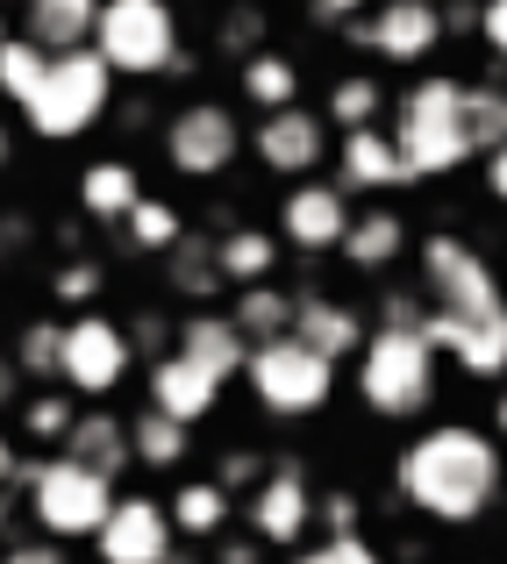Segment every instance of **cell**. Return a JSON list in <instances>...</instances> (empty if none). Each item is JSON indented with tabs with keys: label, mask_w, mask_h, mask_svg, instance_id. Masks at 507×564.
I'll return each mask as SVG.
<instances>
[{
	"label": "cell",
	"mask_w": 507,
	"mask_h": 564,
	"mask_svg": "<svg viewBox=\"0 0 507 564\" xmlns=\"http://www.w3.org/2000/svg\"><path fill=\"white\" fill-rule=\"evenodd\" d=\"M393 494L408 514L436 529H472L500 508L507 494V457L494 443V429L479 422H429L422 436L400 443L393 457Z\"/></svg>",
	"instance_id": "obj_1"
},
{
	"label": "cell",
	"mask_w": 507,
	"mask_h": 564,
	"mask_svg": "<svg viewBox=\"0 0 507 564\" xmlns=\"http://www.w3.org/2000/svg\"><path fill=\"white\" fill-rule=\"evenodd\" d=\"M393 151H400V165H408L414 186L465 172L472 158H479L472 151V129H465V79L422 72V79L393 100Z\"/></svg>",
	"instance_id": "obj_2"
},
{
	"label": "cell",
	"mask_w": 507,
	"mask_h": 564,
	"mask_svg": "<svg viewBox=\"0 0 507 564\" xmlns=\"http://www.w3.org/2000/svg\"><path fill=\"white\" fill-rule=\"evenodd\" d=\"M357 400L379 422H422L436 408V344L422 329H379L371 322L357 350Z\"/></svg>",
	"instance_id": "obj_3"
},
{
	"label": "cell",
	"mask_w": 507,
	"mask_h": 564,
	"mask_svg": "<svg viewBox=\"0 0 507 564\" xmlns=\"http://www.w3.org/2000/svg\"><path fill=\"white\" fill-rule=\"evenodd\" d=\"M108 108H115L108 57L100 51H65V57H51V72H43L36 100L22 108V122H29V137H43V143H72V137H86V129L108 122Z\"/></svg>",
	"instance_id": "obj_4"
},
{
	"label": "cell",
	"mask_w": 507,
	"mask_h": 564,
	"mask_svg": "<svg viewBox=\"0 0 507 564\" xmlns=\"http://www.w3.org/2000/svg\"><path fill=\"white\" fill-rule=\"evenodd\" d=\"M94 51L108 57L115 79H165L186 72V36H179V8L172 0H100V29Z\"/></svg>",
	"instance_id": "obj_5"
},
{
	"label": "cell",
	"mask_w": 507,
	"mask_h": 564,
	"mask_svg": "<svg viewBox=\"0 0 507 564\" xmlns=\"http://www.w3.org/2000/svg\"><path fill=\"white\" fill-rule=\"evenodd\" d=\"M29 514H36L43 543H94L100 529H108L115 500H122V486H108L100 471L72 465V457H36V471H29Z\"/></svg>",
	"instance_id": "obj_6"
},
{
	"label": "cell",
	"mask_w": 507,
	"mask_h": 564,
	"mask_svg": "<svg viewBox=\"0 0 507 564\" xmlns=\"http://www.w3.org/2000/svg\"><path fill=\"white\" fill-rule=\"evenodd\" d=\"M244 386H250V400H258L265 414H279V422H308V414H322L336 400V365L315 358L301 336H272V344L250 350Z\"/></svg>",
	"instance_id": "obj_7"
},
{
	"label": "cell",
	"mask_w": 507,
	"mask_h": 564,
	"mask_svg": "<svg viewBox=\"0 0 507 564\" xmlns=\"http://www.w3.org/2000/svg\"><path fill=\"white\" fill-rule=\"evenodd\" d=\"M250 151V129L229 100H186V108L165 122V165L179 172L186 186H215L244 165Z\"/></svg>",
	"instance_id": "obj_8"
},
{
	"label": "cell",
	"mask_w": 507,
	"mask_h": 564,
	"mask_svg": "<svg viewBox=\"0 0 507 564\" xmlns=\"http://www.w3.org/2000/svg\"><path fill=\"white\" fill-rule=\"evenodd\" d=\"M422 301L429 315H500L507 286L472 236H422Z\"/></svg>",
	"instance_id": "obj_9"
},
{
	"label": "cell",
	"mask_w": 507,
	"mask_h": 564,
	"mask_svg": "<svg viewBox=\"0 0 507 564\" xmlns=\"http://www.w3.org/2000/svg\"><path fill=\"white\" fill-rule=\"evenodd\" d=\"M315 500H322V486L308 479L301 457H272V465H265V486L236 508V522H244V536L258 543V551H308Z\"/></svg>",
	"instance_id": "obj_10"
},
{
	"label": "cell",
	"mask_w": 507,
	"mask_h": 564,
	"mask_svg": "<svg viewBox=\"0 0 507 564\" xmlns=\"http://www.w3.org/2000/svg\"><path fill=\"white\" fill-rule=\"evenodd\" d=\"M250 158H258L265 180L308 186V180H322V165H336V129L322 122L315 108L258 115V129H250Z\"/></svg>",
	"instance_id": "obj_11"
},
{
	"label": "cell",
	"mask_w": 507,
	"mask_h": 564,
	"mask_svg": "<svg viewBox=\"0 0 507 564\" xmlns=\"http://www.w3.org/2000/svg\"><path fill=\"white\" fill-rule=\"evenodd\" d=\"M343 36L379 65H429L451 29H443V0H371V14H357Z\"/></svg>",
	"instance_id": "obj_12"
},
{
	"label": "cell",
	"mask_w": 507,
	"mask_h": 564,
	"mask_svg": "<svg viewBox=\"0 0 507 564\" xmlns=\"http://www.w3.org/2000/svg\"><path fill=\"white\" fill-rule=\"evenodd\" d=\"M137 350H129V329L108 315H72L65 322V358H57V386L72 400H108L115 386L129 379Z\"/></svg>",
	"instance_id": "obj_13"
},
{
	"label": "cell",
	"mask_w": 507,
	"mask_h": 564,
	"mask_svg": "<svg viewBox=\"0 0 507 564\" xmlns=\"http://www.w3.org/2000/svg\"><path fill=\"white\" fill-rule=\"evenodd\" d=\"M350 221H357L350 193L336 180H308V186H287V200H279V243L301 250V258H336Z\"/></svg>",
	"instance_id": "obj_14"
},
{
	"label": "cell",
	"mask_w": 507,
	"mask_h": 564,
	"mask_svg": "<svg viewBox=\"0 0 507 564\" xmlns=\"http://www.w3.org/2000/svg\"><path fill=\"white\" fill-rule=\"evenodd\" d=\"M94 551H100V564H172L179 557V529H172L165 500L122 494L115 514H108V529L94 536Z\"/></svg>",
	"instance_id": "obj_15"
},
{
	"label": "cell",
	"mask_w": 507,
	"mask_h": 564,
	"mask_svg": "<svg viewBox=\"0 0 507 564\" xmlns=\"http://www.w3.org/2000/svg\"><path fill=\"white\" fill-rule=\"evenodd\" d=\"M422 336L465 379H507V307L500 315H422Z\"/></svg>",
	"instance_id": "obj_16"
},
{
	"label": "cell",
	"mask_w": 507,
	"mask_h": 564,
	"mask_svg": "<svg viewBox=\"0 0 507 564\" xmlns=\"http://www.w3.org/2000/svg\"><path fill=\"white\" fill-rule=\"evenodd\" d=\"M293 336H301L315 358H330V365H357V350H365V336H371V322H365V307H350L343 293H293Z\"/></svg>",
	"instance_id": "obj_17"
},
{
	"label": "cell",
	"mask_w": 507,
	"mask_h": 564,
	"mask_svg": "<svg viewBox=\"0 0 507 564\" xmlns=\"http://www.w3.org/2000/svg\"><path fill=\"white\" fill-rule=\"evenodd\" d=\"M172 350L193 365V372H207L215 386L244 379V365H250V344H244V329L229 322V307H186V315H179Z\"/></svg>",
	"instance_id": "obj_18"
},
{
	"label": "cell",
	"mask_w": 507,
	"mask_h": 564,
	"mask_svg": "<svg viewBox=\"0 0 507 564\" xmlns=\"http://www.w3.org/2000/svg\"><path fill=\"white\" fill-rule=\"evenodd\" d=\"M336 186L343 193H400V186H414L408 180V165H400V151H393V129H357V137H336Z\"/></svg>",
	"instance_id": "obj_19"
},
{
	"label": "cell",
	"mask_w": 507,
	"mask_h": 564,
	"mask_svg": "<svg viewBox=\"0 0 507 564\" xmlns=\"http://www.w3.org/2000/svg\"><path fill=\"white\" fill-rule=\"evenodd\" d=\"M143 393H151L158 414H172L179 429H201L207 414L222 408V386L207 372H193L179 350H165V358H151V372H143Z\"/></svg>",
	"instance_id": "obj_20"
},
{
	"label": "cell",
	"mask_w": 507,
	"mask_h": 564,
	"mask_svg": "<svg viewBox=\"0 0 507 564\" xmlns=\"http://www.w3.org/2000/svg\"><path fill=\"white\" fill-rule=\"evenodd\" d=\"M57 457H72V465L100 471L108 486H122L129 471H137L129 422H122V414H108V408H79V422H72V436H65V451H57Z\"/></svg>",
	"instance_id": "obj_21"
},
{
	"label": "cell",
	"mask_w": 507,
	"mask_h": 564,
	"mask_svg": "<svg viewBox=\"0 0 507 564\" xmlns=\"http://www.w3.org/2000/svg\"><path fill=\"white\" fill-rule=\"evenodd\" d=\"M94 29H100V0H22V29L14 36L65 57V51H94Z\"/></svg>",
	"instance_id": "obj_22"
},
{
	"label": "cell",
	"mask_w": 507,
	"mask_h": 564,
	"mask_svg": "<svg viewBox=\"0 0 507 564\" xmlns=\"http://www.w3.org/2000/svg\"><path fill=\"white\" fill-rule=\"evenodd\" d=\"M279 258H287L279 229H258V221H236L229 236H215V272H222V286H229V293L272 286V279H279Z\"/></svg>",
	"instance_id": "obj_23"
},
{
	"label": "cell",
	"mask_w": 507,
	"mask_h": 564,
	"mask_svg": "<svg viewBox=\"0 0 507 564\" xmlns=\"http://www.w3.org/2000/svg\"><path fill=\"white\" fill-rule=\"evenodd\" d=\"M165 514H172L179 543H207V551H215V543L229 536V522H236V500L222 494L215 479H179L172 500H165Z\"/></svg>",
	"instance_id": "obj_24"
},
{
	"label": "cell",
	"mask_w": 507,
	"mask_h": 564,
	"mask_svg": "<svg viewBox=\"0 0 507 564\" xmlns=\"http://www.w3.org/2000/svg\"><path fill=\"white\" fill-rule=\"evenodd\" d=\"M386 115H393V94H386L379 72H343V79H330V94H322V122H330L336 137L379 129Z\"/></svg>",
	"instance_id": "obj_25"
},
{
	"label": "cell",
	"mask_w": 507,
	"mask_h": 564,
	"mask_svg": "<svg viewBox=\"0 0 507 564\" xmlns=\"http://www.w3.org/2000/svg\"><path fill=\"white\" fill-rule=\"evenodd\" d=\"M236 94H244L258 115H287V108H301V57H293V51H272V43H265L258 57H244V65H236Z\"/></svg>",
	"instance_id": "obj_26"
},
{
	"label": "cell",
	"mask_w": 507,
	"mask_h": 564,
	"mask_svg": "<svg viewBox=\"0 0 507 564\" xmlns=\"http://www.w3.org/2000/svg\"><path fill=\"white\" fill-rule=\"evenodd\" d=\"M336 258L350 264V272H393V264L408 258V221H400L393 207H365V215L350 221Z\"/></svg>",
	"instance_id": "obj_27"
},
{
	"label": "cell",
	"mask_w": 507,
	"mask_h": 564,
	"mask_svg": "<svg viewBox=\"0 0 507 564\" xmlns=\"http://www.w3.org/2000/svg\"><path fill=\"white\" fill-rule=\"evenodd\" d=\"M143 200V172L129 165V158H94V165L79 172V207L86 221H129Z\"/></svg>",
	"instance_id": "obj_28"
},
{
	"label": "cell",
	"mask_w": 507,
	"mask_h": 564,
	"mask_svg": "<svg viewBox=\"0 0 507 564\" xmlns=\"http://www.w3.org/2000/svg\"><path fill=\"white\" fill-rule=\"evenodd\" d=\"M229 322L244 329V344L258 350V344H272V336H293V286H244V293H229Z\"/></svg>",
	"instance_id": "obj_29"
},
{
	"label": "cell",
	"mask_w": 507,
	"mask_h": 564,
	"mask_svg": "<svg viewBox=\"0 0 507 564\" xmlns=\"http://www.w3.org/2000/svg\"><path fill=\"white\" fill-rule=\"evenodd\" d=\"M129 451H137L143 471H179L193 457V429H179L172 414H158V408H137L129 414Z\"/></svg>",
	"instance_id": "obj_30"
},
{
	"label": "cell",
	"mask_w": 507,
	"mask_h": 564,
	"mask_svg": "<svg viewBox=\"0 0 507 564\" xmlns=\"http://www.w3.org/2000/svg\"><path fill=\"white\" fill-rule=\"evenodd\" d=\"M165 279H172V293L186 307H207L215 293H229V286H222V272H215V236H193L186 229V243L165 258Z\"/></svg>",
	"instance_id": "obj_31"
},
{
	"label": "cell",
	"mask_w": 507,
	"mask_h": 564,
	"mask_svg": "<svg viewBox=\"0 0 507 564\" xmlns=\"http://www.w3.org/2000/svg\"><path fill=\"white\" fill-rule=\"evenodd\" d=\"M122 229H129V243H137L143 258H172V250L186 243V215H179L172 200H151V193L137 200V215H129Z\"/></svg>",
	"instance_id": "obj_32"
},
{
	"label": "cell",
	"mask_w": 507,
	"mask_h": 564,
	"mask_svg": "<svg viewBox=\"0 0 507 564\" xmlns=\"http://www.w3.org/2000/svg\"><path fill=\"white\" fill-rule=\"evenodd\" d=\"M72 422H79V400H72L65 386H43V393L22 400V436L29 443H57V451H65Z\"/></svg>",
	"instance_id": "obj_33"
},
{
	"label": "cell",
	"mask_w": 507,
	"mask_h": 564,
	"mask_svg": "<svg viewBox=\"0 0 507 564\" xmlns=\"http://www.w3.org/2000/svg\"><path fill=\"white\" fill-rule=\"evenodd\" d=\"M43 72H51V51H36L29 36H8L0 43V100H14V108H29L43 86Z\"/></svg>",
	"instance_id": "obj_34"
},
{
	"label": "cell",
	"mask_w": 507,
	"mask_h": 564,
	"mask_svg": "<svg viewBox=\"0 0 507 564\" xmlns=\"http://www.w3.org/2000/svg\"><path fill=\"white\" fill-rule=\"evenodd\" d=\"M465 129H472V151L494 158L507 143V86H465Z\"/></svg>",
	"instance_id": "obj_35"
},
{
	"label": "cell",
	"mask_w": 507,
	"mask_h": 564,
	"mask_svg": "<svg viewBox=\"0 0 507 564\" xmlns=\"http://www.w3.org/2000/svg\"><path fill=\"white\" fill-rule=\"evenodd\" d=\"M265 29H272V22H265L258 0H229V8H222V22H215V51L244 65V57L265 51Z\"/></svg>",
	"instance_id": "obj_36"
},
{
	"label": "cell",
	"mask_w": 507,
	"mask_h": 564,
	"mask_svg": "<svg viewBox=\"0 0 507 564\" xmlns=\"http://www.w3.org/2000/svg\"><path fill=\"white\" fill-rule=\"evenodd\" d=\"M57 358H65V322H29L14 336V372L22 379H57Z\"/></svg>",
	"instance_id": "obj_37"
},
{
	"label": "cell",
	"mask_w": 507,
	"mask_h": 564,
	"mask_svg": "<svg viewBox=\"0 0 507 564\" xmlns=\"http://www.w3.org/2000/svg\"><path fill=\"white\" fill-rule=\"evenodd\" d=\"M100 293H108V264H94V258H65V264H57V279H51V301H57V307H72V315H94Z\"/></svg>",
	"instance_id": "obj_38"
},
{
	"label": "cell",
	"mask_w": 507,
	"mask_h": 564,
	"mask_svg": "<svg viewBox=\"0 0 507 564\" xmlns=\"http://www.w3.org/2000/svg\"><path fill=\"white\" fill-rule=\"evenodd\" d=\"M287 564H386V551L371 536H322L308 551H293Z\"/></svg>",
	"instance_id": "obj_39"
},
{
	"label": "cell",
	"mask_w": 507,
	"mask_h": 564,
	"mask_svg": "<svg viewBox=\"0 0 507 564\" xmlns=\"http://www.w3.org/2000/svg\"><path fill=\"white\" fill-rule=\"evenodd\" d=\"M258 465H265L258 451H222L207 479H215V486H222V494H229V500H236V494L250 500V494H258V486H265V471H258Z\"/></svg>",
	"instance_id": "obj_40"
},
{
	"label": "cell",
	"mask_w": 507,
	"mask_h": 564,
	"mask_svg": "<svg viewBox=\"0 0 507 564\" xmlns=\"http://www.w3.org/2000/svg\"><path fill=\"white\" fill-rule=\"evenodd\" d=\"M357 522H365V500H357V494H343V486L315 500V529H322V536H365Z\"/></svg>",
	"instance_id": "obj_41"
},
{
	"label": "cell",
	"mask_w": 507,
	"mask_h": 564,
	"mask_svg": "<svg viewBox=\"0 0 507 564\" xmlns=\"http://www.w3.org/2000/svg\"><path fill=\"white\" fill-rule=\"evenodd\" d=\"M172 336H179V322H165V315H137L129 322V350H158V358H165Z\"/></svg>",
	"instance_id": "obj_42"
},
{
	"label": "cell",
	"mask_w": 507,
	"mask_h": 564,
	"mask_svg": "<svg viewBox=\"0 0 507 564\" xmlns=\"http://www.w3.org/2000/svg\"><path fill=\"white\" fill-rule=\"evenodd\" d=\"M357 14H371V0H308V22L322 29H350Z\"/></svg>",
	"instance_id": "obj_43"
},
{
	"label": "cell",
	"mask_w": 507,
	"mask_h": 564,
	"mask_svg": "<svg viewBox=\"0 0 507 564\" xmlns=\"http://www.w3.org/2000/svg\"><path fill=\"white\" fill-rule=\"evenodd\" d=\"M29 471H36V457H22V451H14V436H0V494H22Z\"/></svg>",
	"instance_id": "obj_44"
},
{
	"label": "cell",
	"mask_w": 507,
	"mask_h": 564,
	"mask_svg": "<svg viewBox=\"0 0 507 564\" xmlns=\"http://www.w3.org/2000/svg\"><path fill=\"white\" fill-rule=\"evenodd\" d=\"M479 43L494 57H507V0H486V8H479Z\"/></svg>",
	"instance_id": "obj_45"
},
{
	"label": "cell",
	"mask_w": 507,
	"mask_h": 564,
	"mask_svg": "<svg viewBox=\"0 0 507 564\" xmlns=\"http://www.w3.org/2000/svg\"><path fill=\"white\" fill-rule=\"evenodd\" d=\"M0 564H65V551H57V543H29V536H14L8 551H0Z\"/></svg>",
	"instance_id": "obj_46"
},
{
	"label": "cell",
	"mask_w": 507,
	"mask_h": 564,
	"mask_svg": "<svg viewBox=\"0 0 507 564\" xmlns=\"http://www.w3.org/2000/svg\"><path fill=\"white\" fill-rule=\"evenodd\" d=\"M215 564H258V543H250V536H222L215 543Z\"/></svg>",
	"instance_id": "obj_47"
},
{
	"label": "cell",
	"mask_w": 507,
	"mask_h": 564,
	"mask_svg": "<svg viewBox=\"0 0 507 564\" xmlns=\"http://www.w3.org/2000/svg\"><path fill=\"white\" fill-rule=\"evenodd\" d=\"M22 243H29V221H22V215H0V264H8Z\"/></svg>",
	"instance_id": "obj_48"
},
{
	"label": "cell",
	"mask_w": 507,
	"mask_h": 564,
	"mask_svg": "<svg viewBox=\"0 0 507 564\" xmlns=\"http://www.w3.org/2000/svg\"><path fill=\"white\" fill-rule=\"evenodd\" d=\"M486 193H494V200L507 207V143H500L494 158H486Z\"/></svg>",
	"instance_id": "obj_49"
},
{
	"label": "cell",
	"mask_w": 507,
	"mask_h": 564,
	"mask_svg": "<svg viewBox=\"0 0 507 564\" xmlns=\"http://www.w3.org/2000/svg\"><path fill=\"white\" fill-rule=\"evenodd\" d=\"M14 393H22V372H14V350H0V408H14Z\"/></svg>",
	"instance_id": "obj_50"
},
{
	"label": "cell",
	"mask_w": 507,
	"mask_h": 564,
	"mask_svg": "<svg viewBox=\"0 0 507 564\" xmlns=\"http://www.w3.org/2000/svg\"><path fill=\"white\" fill-rule=\"evenodd\" d=\"M14 165V122H0V172Z\"/></svg>",
	"instance_id": "obj_51"
},
{
	"label": "cell",
	"mask_w": 507,
	"mask_h": 564,
	"mask_svg": "<svg viewBox=\"0 0 507 564\" xmlns=\"http://www.w3.org/2000/svg\"><path fill=\"white\" fill-rule=\"evenodd\" d=\"M494 443H507V386H500V400H494Z\"/></svg>",
	"instance_id": "obj_52"
},
{
	"label": "cell",
	"mask_w": 507,
	"mask_h": 564,
	"mask_svg": "<svg viewBox=\"0 0 507 564\" xmlns=\"http://www.w3.org/2000/svg\"><path fill=\"white\" fill-rule=\"evenodd\" d=\"M14 500H22V494H0V536L14 529Z\"/></svg>",
	"instance_id": "obj_53"
},
{
	"label": "cell",
	"mask_w": 507,
	"mask_h": 564,
	"mask_svg": "<svg viewBox=\"0 0 507 564\" xmlns=\"http://www.w3.org/2000/svg\"><path fill=\"white\" fill-rule=\"evenodd\" d=\"M8 36H14V29H8V14H0V43H8Z\"/></svg>",
	"instance_id": "obj_54"
},
{
	"label": "cell",
	"mask_w": 507,
	"mask_h": 564,
	"mask_svg": "<svg viewBox=\"0 0 507 564\" xmlns=\"http://www.w3.org/2000/svg\"><path fill=\"white\" fill-rule=\"evenodd\" d=\"M465 8H486V0H465Z\"/></svg>",
	"instance_id": "obj_55"
}]
</instances>
